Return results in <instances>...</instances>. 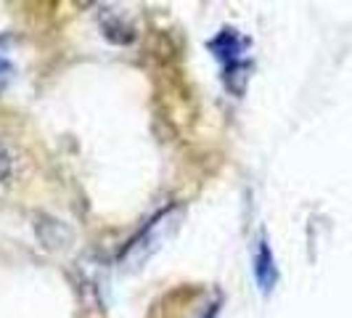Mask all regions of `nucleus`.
Masks as SVG:
<instances>
[{
	"mask_svg": "<svg viewBox=\"0 0 352 318\" xmlns=\"http://www.w3.org/2000/svg\"><path fill=\"white\" fill-rule=\"evenodd\" d=\"M164 220L167 218H162V220H154L148 229L143 231L141 239H135L127 252L122 255V268H138L143 265V260H148L154 252L159 249V242H162V236H164Z\"/></svg>",
	"mask_w": 352,
	"mask_h": 318,
	"instance_id": "f257e3e1",
	"label": "nucleus"
},
{
	"mask_svg": "<svg viewBox=\"0 0 352 318\" xmlns=\"http://www.w3.org/2000/svg\"><path fill=\"white\" fill-rule=\"evenodd\" d=\"M252 271H254V282L260 286L263 295H270L278 284V268H276V257H273V249L267 244V239L260 236L257 242V252H254V260H252Z\"/></svg>",
	"mask_w": 352,
	"mask_h": 318,
	"instance_id": "f03ea898",
	"label": "nucleus"
},
{
	"mask_svg": "<svg viewBox=\"0 0 352 318\" xmlns=\"http://www.w3.org/2000/svg\"><path fill=\"white\" fill-rule=\"evenodd\" d=\"M249 40L247 37H241L236 30H223L217 37H212L210 43H207V48H210L217 59H223L226 61V67H233V64H241V61H247L241 53L247 51Z\"/></svg>",
	"mask_w": 352,
	"mask_h": 318,
	"instance_id": "7ed1b4c3",
	"label": "nucleus"
},
{
	"mask_svg": "<svg viewBox=\"0 0 352 318\" xmlns=\"http://www.w3.org/2000/svg\"><path fill=\"white\" fill-rule=\"evenodd\" d=\"M14 61H11V35H0V90L8 88L14 80Z\"/></svg>",
	"mask_w": 352,
	"mask_h": 318,
	"instance_id": "20e7f679",
	"label": "nucleus"
},
{
	"mask_svg": "<svg viewBox=\"0 0 352 318\" xmlns=\"http://www.w3.org/2000/svg\"><path fill=\"white\" fill-rule=\"evenodd\" d=\"M8 173H11V154H8L6 146L0 143V183L8 178Z\"/></svg>",
	"mask_w": 352,
	"mask_h": 318,
	"instance_id": "39448f33",
	"label": "nucleus"
}]
</instances>
